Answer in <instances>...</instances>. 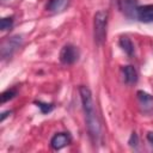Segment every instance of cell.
<instances>
[{
  "instance_id": "6da1fadb",
  "label": "cell",
  "mask_w": 153,
  "mask_h": 153,
  "mask_svg": "<svg viewBox=\"0 0 153 153\" xmlns=\"http://www.w3.org/2000/svg\"><path fill=\"white\" fill-rule=\"evenodd\" d=\"M79 96H80L82 111L85 115V122H86L88 136L93 143H97L102 136V127H100V122H99V118H98V115L94 108L92 92L87 86L82 85L79 87Z\"/></svg>"
},
{
  "instance_id": "7a4b0ae2",
  "label": "cell",
  "mask_w": 153,
  "mask_h": 153,
  "mask_svg": "<svg viewBox=\"0 0 153 153\" xmlns=\"http://www.w3.org/2000/svg\"><path fill=\"white\" fill-rule=\"evenodd\" d=\"M108 18H109V14L104 10H100V11L94 13V17H93V38L98 45H102L106 39Z\"/></svg>"
},
{
  "instance_id": "3957f363",
  "label": "cell",
  "mask_w": 153,
  "mask_h": 153,
  "mask_svg": "<svg viewBox=\"0 0 153 153\" xmlns=\"http://www.w3.org/2000/svg\"><path fill=\"white\" fill-rule=\"evenodd\" d=\"M22 42H23V38L22 36H12V37H8L6 41L2 42L1 47H0V55L2 59H6V57H11L22 45Z\"/></svg>"
},
{
  "instance_id": "277c9868",
  "label": "cell",
  "mask_w": 153,
  "mask_h": 153,
  "mask_svg": "<svg viewBox=\"0 0 153 153\" xmlns=\"http://www.w3.org/2000/svg\"><path fill=\"white\" fill-rule=\"evenodd\" d=\"M79 56H80V53L75 45L66 44L61 48L59 59L62 65H73L79 60Z\"/></svg>"
},
{
  "instance_id": "5b68a950",
  "label": "cell",
  "mask_w": 153,
  "mask_h": 153,
  "mask_svg": "<svg viewBox=\"0 0 153 153\" xmlns=\"http://www.w3.org/2000/svg\"><path fill=\"white\" fill-rule=\"evenodd\" d=\"M117 7L127 18L136 19V11L139 7L137 0H117Z\"/></svg>"
},
{
  "instance_id": "8992f818",
  "label": "cell",
  "mask_w": 153,
  "mask_h": 153,
  "mask_svg": "<svg viewBox=\"0 0 153 153\" xmlns=\"http://www.w3.org/2000/svg\"><path fill=\"white\" fill-rule=\"evenodd\" d=\"M71 142V136L68 133H56L50 139V147L55 151H59L66 147Z\"/></svg>"
},
{
  "instance_id": "52a82bcc",
  "label": "cell",
  "mask_w": 153,
  "mask_h": 153,
  "mask_svg": "<svg viewBox=\"0 0 153 153\" xmlns=\"http://www.w3.org/2000/svg\"><path fill=\"white\" fill-rule=\"evenodd\" d=\"M136 19L142 23H153V4L139 6L136 11Z\"/></svg>"
},
{
  "instance_id": "ba28073f",
  "label": "cell",
  "mask_w": 153,
  "mask_h": 153,
  "mask_svg": "<svg viewBox=\"0 0 153 153\" xmlns=\"http://www.w3.org/2000/svg\"><path fill=\"white\" fill-rule=\"evenodd\" d=\"M121 73H122L123 81L127 85H134L137 81V72L134 66H131V65L123 66L121 69Z\"/></svg>"
},
{
  "instance_id": "9c48e42d",
  "label": "cell",
  "mask_w": 153,
  "mask_h": 153,
  "mask_svg": "<svg viewBox=\"0 0 153 153\" xmlns=\"http://www.w3.org/2000/svg\"><path fill=\"white\" fill-rule=\"evenodd\" d=\"M136 97H137V100L140 103V105L145 109V110H149L153 108V96L147 93L146 91H142V90H139L136 92Z\"/></svg>"
},
{
  "instance_id": "30bf717a",
  "label": "cell",
  "mask_w": 153,
  "mask_h": 153,
  "mask_svg": "<svg viewBox=\"0 0 153 153\" xmlns=\"http://www.w3.org/2000/svg\"><path fill=\"white\" fill-rule=\"evenodd\" d=\"M118 44H120V47L122 48V50H123L127 55L131 56V55L134 54V44H133V42L130 41V38H128L127 36L121 37L120 41H118Z\"/></svg>"
},
{
  "instance_id": "8fae6325",
  "label": "cell",
  "mask_w": 153,
  "mask_h": 153,
  "mask_svg": "<svg viewBox=\"0 0 153 153\" xmlns=\"http://www.w3.org/2000/svg\"><path fill=\"white\" fill-rule=\"evenodd\" d=\"M66 4V0H48L45 4V10L49 12H57L60 11Z\"/></svg>"
},
{
  "instance_id": "7c38bea8",
  "label": "cell",
  "mask_w": 153,
  "mask_h": 153,
  "mask_svg": "<svg viewBox=\"0 0 153 153\" xmlns=\"http://www.w3.org/2000/svg\"><path fill=\"white\" fill-rule=\"evenodd\" d=\"M17 93H18L17 88H8V90L4 91V92L1 93V103L4 104V103H6V102L13 99V98L17 96Z\"/></svg>"
},
{
  "instance_id": "4fadbf2b",
  "label": "cell",
  "mask_w": 153,
  "mask_h": 153,
  "mask_svg": "<svg viewBox=\"0 0 153 153\" xmlns=\"http://www.w3.org/2000/svg\"><path fill=\"white\" fill-rule=\"evenodd\" d=\"M12 26H13V18L12 17H5L0 20V29L2 31L10 30Z\"/></svg>"
},
{
  "instance_id": "5bb4252c",
  "label": "cell",
  "mask_w": 153,
  "mask_h": 153,
  "mask_svg": "<svg viewBox=\"0 0 153 153\" xmlns=\"http://www.w3.org/2000/svg\"><path fill=\"white\" fill-rule=\"evenodd\" d=\"M35 104L41 109L42 114H48L54 109V105L50 103H43V102H35Z\"/></svg>"
},
{
  "instance_id": "9a60e30c",
  "label": "cell",
  "mask_w": 153,
  "mask_h": 153,
  "mask_svg": "<svg viewBox=\"0 0 153 153\" xmlns=\"http://www.w3.org/2000/svg\"><path fill=\"white\" fill-rule=\"evenodd\" d=\"M128 143H129L131 147H136V146H137V143H139V137H137V134H136V133H131Z\"/></svg>"
},
{
  "instance_id": "2e32d148",
  "label": "cell",
  "mask_w": 153,
  "mask_h": 153,
  "mask_svg": "<svg viewBox=\"0 0 153 153\" xmlns=\"http://www.w3.org/2000/svg\"><path fill=\"white\" fill-rule=\"evenodd\" d=\"M146 137H147V141L153 146V131H148L147 135H146Z\"/></svg>"
},
{
  "instance_id": "e0dca14e",
  "label": "cell",
  "mask_w": 153,
  "mask_h": 153,
  "mask_svg": "<svg viewBox=\"0 0 153 153\" xmlns=\"http://www.w3.org/2000/svg\"><path fill=\"white\" fill-rule=\"evenodd\" d=\"M8 114H11V112H10V111H5V112H2V114H1V117H0V121L2 122V121L7 117V115H8Z\"/></svg>"
}]
</instances>
